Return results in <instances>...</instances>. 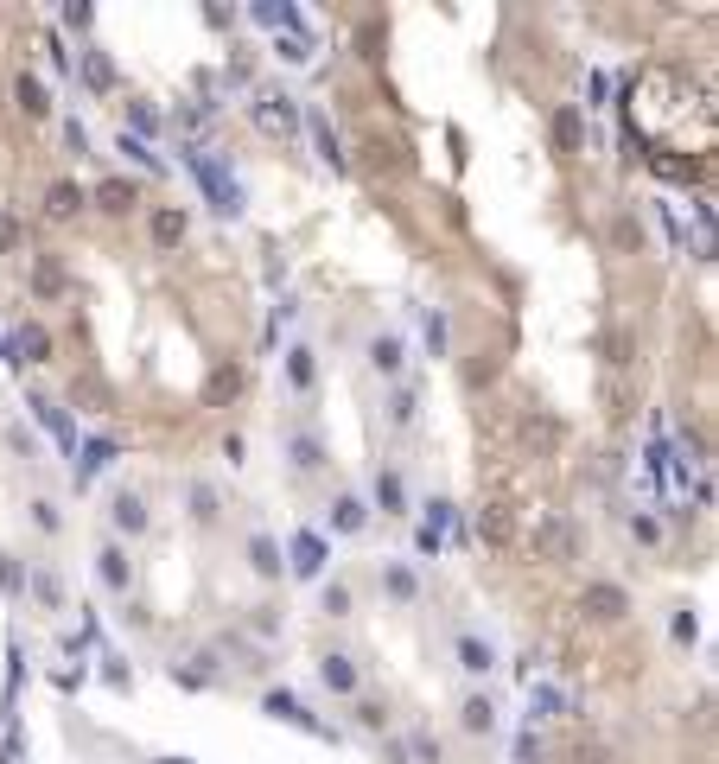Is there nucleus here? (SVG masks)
Listing matches in <instances>:
<instances>
[{"instance_id": "1", "label": "nucleus", "mask_w": 719, "mask_h": 764, "mask_svg": "<svg viewBox=\"0 0 719 764\" xmlns=\"http://www.w3.org/2000/svg\"><path fill=\"white\" fill-rule=\"evenodd\" d=\"M357 153H363V172H370L376 185H395V179H414V172H420L414 147L401 141V134H363Z\"/></svg>"}, {"instance_id": "2", "label": "nucleus", "mask_w": 719, "mask_h": 764, "mask_svg": "<svg viewBox=\"0 0 719 764\" xmlns=\"http://www.w3.org/2000/svg\"><path fill=\"white\" fill-rule=\"evenodd\" d=\"M90 211H102L109 223H128V217L147 211V185H140L134 172H109V179L90 185Z\"/></svg>"}, {"instance_id": "3", "label": "nucleus", "mask_w": 719, "mask_h": 764, "mask_svg": "<svg viewBox=\"0 0 719 764\" xmlns=\"http://www.w3.org/2000/svg\"><path fill=\"white\" fill-rule=\"evenodd\" d=\"M26 293L39 306H64L70 300V268L58 249H26Z\"/></svg>"}, {"instance_id": "4", "label": "nucleus", "mask_w": 719, "mask_h": 764, "mask_svg": "<svg viewBox=\"0 0 719 764\" xmlns=\"http://www.w3.org/2000/svg\"><path fill=\"white\" fill-rule=\"evenodd\" d=\"M261 714L280 720V726H293V733H306V739H338V726H325L293 688H261Z\"/></svg>"}, {"instance_id": "5", "label": "nucleus", "mask_w": 719, "mask_h": 764, "mask_svg": "<svg viewBox=\"0 0 719 764\" xmlns=\"http://www.w3.org/2000/svg\"><path fill=\"white\" fill-rule=\"evenodd\" d=\"M7 363L13 370H45V363H58V338H51L45 319H20L7 338Z\"/></svg>"}, {"instance_id": "6", "label": "nucleus", "mask_w": 719, "mask_h": 764, "mask_svg": "<svg viewBox=\"0 0 719 764\" xmlns=\"http://www.w3.org/2000/svg\"><path fill=\"white\" fill-rule=\"evenodd\" d=\"M7 96H13V109H20V121H32V128H45V121L58 115V102H51V83L32 71V64H20V71L7 77Z\"/></svg>"}, {"instance_id": "7", "label": "nucleus", "mask_w": 719, "mask_h": 764, "mask_svg": "<svg viewBox=\"0 0 719 764\" xmlns=\"http://www.w3.org/2000/svg\"><path fill=\"white\" fill-rule=\"evenodd\" d=\"M147 242H153V255H179L185 242H191V211L185 204H147Z\"/></svg>"}, {"instance_id": "8", "label": "nucleus", "mask_w": 719, "mask_h": 764, "mask_svg": "<svg viewBox=\"0 0 719 764\" xmlns=\"http://www.w3.org/2000/svg\"><path fill=\"white\" fill-rule=\"evenodd\" d=\"M370 516L382 510V523H401V516H414V497H408V478H401V465H376L370 478Z\"/></svg>"}, {"instance_id": "9", "label": "nucleus", "mask_w": 719, "mask_h": 764, "mask_svg": "<svg viewBox=\"0 0 719 764\" xmlns=\"http://www.w3.org/2000/svg\"><path fill=\"white\" fill-rule=\"evenodd\" d=\"M548 141H554V153H560V160H580V153H586V141H592V121H586V109H580V102H554V115H548Z\"/></svg>"}, {"instance_id": "10", "label": "nucleus", "mask_w": 719, "mask_h": 764, "mask_svg": "<svg viewBox=\"0 0 719 764\" xmlns=\"http://www.w3.org/2000/svg\"><path fill=\"white\" fill-rule=\"evenodd\" d=\"M96 586L109 599H128L134 593V554L121 548L115 535H102V542H96Z\"/></svg>"}, {"instance_id": "11", "label": "nucleus", "mask_w": 719, "mask_h": 764, "mask_svg": "<svg viewBox=\"0 0 719 764\" xmlns=\"http://www.w3.org/2000/svg\"><path fill=\"white\" fill-rule=\"evenodd\" d=\"M109 529H115V542L128 548V542H140V535L153 529V503L140 497V491H128V484H121V491L109 497Z\"/></svg>"}, {"instance_id": "12", "label": "nucleus", "mask_w": 719, "mask_h": 764, "mask_svg": "<svg viewBox=\"0 0 719 764\" xmlns=\"http://www.w3.org/2000/svg\"><path fill=\"white\" fill-rule=\"evenodd\" d=\"M300 128L312 134V147H319V166H331V172H350V147H344V134H338V121H331L319 102L300 115Z\"/></svg>"}, {"instance_id": "13", "label": "nucleus", "mask_w": 719, "mask_h": 764, "mask_svg": "<svg viewBox=\"0 0 719 764\" xmlns=\"http://www.w3.org/2000/svg\"><path fill=\"white\" fill-rule=\"evenodd\" d=\"M26 408L39 414V427H45L51 440L64 446L70 459H77V440H83V433H77V421H70V414H64V402H58V395H51V389H26Z\"/></svg>"}, {"instance_id": "14", "label": "nucleus", "mask_w": 719, "mask_h": 764, "mask_svg": "<svg viewBox=\"0 0 719 764\" xmlns=\"http://www.w3.org/2000/svg\"><path fill=\"white\" fill-rule=\"evenodd\" d=\"M580 612H586L592 624H624V618H630V593H624V580H586Z\"/></svg>"}, {"instance_id": "15", "label": "nucleus", "mask_w": 719, "mask_h": 764, "mask_svg": "<svg viewBox=\"0 0 719 764\" xmlns=\"http://www.w3.org/2000/svg\"><path fill=\"white\" fill-rule=\"evenodd\" d=\"M363 363H370L382 382H401L408 376V338L401 332H370L363 338Z\"/></svg>"}, {"instance_id": "16", "label": "nucleus", "mask_w": 719, "mask_h": 764, "mask_svg": "<svg viewBox=\"0 0 719 764\" xmlns=\"http://www.w3.org/2000/svg\"><path fill=\"white\" fill-rule=\"evenodd\" d=\"M535 554L548 567H567L573 554H580V529H573L567 516H541V523H535Z\"/></svg>"}, {"instance_id": "17", "label": "nucleus", "mask_w": 719, "mask_h": 764, "mask_svg": "<svg viewBox=\"0 0 719 764\" xmlns=\"http://www.w3.org/2000/svg\"><path fill=\"white\" fill-rule=\"evenodd\" d=\"M280 446H287V465H293V478H319L325 465H331L325 440H319L312 427H287V440H280Z\"/></svg>"}, {"instance_id": "18", "label": "nucleus", "mask_w": 719, "mask_h": 764, "mask_svg": "<svg viewBox=\"0 0 719 764\" xmlns=\"http://www.w3.org/2000/svg\"><path fill=\"white\" fill-rule=\"evenodd\" d=\"M280 376H287L293 395H319V351H312L306 338H293L287 351H280Z\"/></svg>"}, {"instance_id": "19", "label": "nucleus", "mask_w": 719, "mask_h": 764, "mask_svg": "<svg viewBox=\"0 0 719 764\" xmlns=\"http://www.w3.org/2000/svg\"><path fill=\"white\" fill-rule=\"evenodd\" d=\"M319 688H325V694H338V701L363 694V669H357V656H350V650H325V656H319Z\"/></svg>"}, {"instance_id": "20", "label": "nucleus", "mask_w": 719, "mask_h": 764, "mask_svg": "<svg viewBox=\"0 0 719 764\" xmlns=\"http://www.w3.org/2000/svg\"><path fill=\"white\" fill-rule=\"evenodd\" d=\"M90 211V185L83 179H51L45 185V223H77Z\"/></svg>"}, {"instance_id": "21", "label": "nucleus", "mask_w": 719, "mask_h": 764, "mask_svg": "<svg viewBox=\"0 0 719 764\" xmlns=\"http://www.w3.org/2000/svg\"><path fill=\"white\" fill-rule=\"evenodd\" d=\"M280 554H287V573H293V580H319L331 548H325L319 529H300V535H293V548H280Z\"/></svg>"}, {"instance_id": "22", "label": "nucleus", "mask_w": 719, "mask_h": 764, "mask_svg": "<svg viewBox=\"0 0 719 764\" xmlns=\"http://www.w3.org/2000/svg\"><path fill=\"white\" fill-rule=\"evenodd\" d=\"M452 663H459L471 682H484V675L497 669V644H490L484 631H459V637H452Z\"/></svg>"}, {"instance_id": "23", "label": "nucleus", "mask_w": 719, "mask_h": 764, "mask_svg": "<svg viewBox=\"0 0 719 764\" xmlns=\"http://www.w3.org/2000/svg\"><path fill=\"white\" fill-rule=\"evenodd\" d=\"M325 529H331V535H363V529H370V503H363L357 491H331Z\"/></svg>"}, {"instance_id": "24", "label": "nucleus", "mask_w": 719, "mask_h": 764, "mask_svg": "<svg viewBox=\"0 0 719 764\" xmlns=\"http://www.w3.org/2000/svg\"><path fill=\"white\" fill-rule=\"evenodd\" d=\"M242 395H249V363H242V357L217 363V370H210V382H204V402L223 408V402H242Z\"/></svg>"}, {"instance_id": "25", "label": "nucleus", "mask_w": 719, "mask_h": 764, "mask_svg": "<svg viewBox=\"0 0 719 764\" xmlns=\"http://www.w3.org/2000/svg\"><path fill=\"white\" fill-rule=\"evenodd\" d=\"M242 554H249V573H255V580H268V586H280V580H287V554H280V542H274L268 529H255Z\"/></svg>"}, {"instance_id": "26", "label": "nucleus", "mask_w": 719, "mask_h": 764, "mask_svg": "<svg viewBox=\"0 0 719 764\" xmlns=\"http://www.w3.org/2000/svg\"><path fill=\"white\" fill-rule=\"evenodd\" d=\"M185 516H191V529H204V535L223 523V497H217V484H210V478L185 484Z\"/></svg>"}, {"instance_id": "27", "label": "nucleus", "mask_w": 719, "mask_h": 764, "mask_svg": "<svg viewBox=\"0 0 719 764\" xmlns=\"http://www.w3.org/2000/svg\"><path fill=\"white\" fill-rule=\"evenodd\" d=\"M605 242H611V255H643V249H650V230H643V217L630 211V204H618V211H611Z\"/></svg>"}, {"instance_id": "28", "label": "nucleus", "mask_w": 719, "mask_h": 764, "mask_svg": "<svg viewBox=\"0 0 719 764\" xmlns=\"http://www.w3.org/2000/svg\"><path fill=\"white\" fill-rule=\"evenodd\" d=\"M459 733L465 739H490V733H497V701H490V688H471L459 701Z\"/></svg>"}, {"instance_id": "29", "label": "nucleus", "mask_w": 719, "mask_h": 764, "mask_svg": "<svg viewBox=\"0 0 719 764\" xmlns=\"http://www.w3.org/2000/svg\"><path fill=\"white\" fill-rule=\"evenodd\" d=\"M166 675H172L179 688L204 694V688H217V682H223V663H217V650H198V656H185V663H172Z\"/></svg>"}, {"instance_id": "30", "label": "nucleus", "mask_w": 719, "mask_h": 764, "mask_svg": "<svg viewBox=\"0 0 719 764\" xmlns=\"http://www.w3.org/2000/svg\"><path fill=\"white\" fill-rule=\"evenodd\" d=\"M376 586H382V599H389V605H414V599H420L414 561H382V567H376Z\"/></svg>"}, {"instance_id": "31", "label": "nucleus", "mask_w": 719, "mask_h": 764, "mask_svg": "<svg viewBox=\"0 0 719 764\" xmlns=\"http://www.w3.org/2000/svg\"><path fill=\"white\" fill-rule=\"evenodd\" d=\"M255 121H261L268 134H293V128H300V109H293L287 90H261V96H255Z\"/></svg>"}, {"instance_id": "32", "label": "nucleus", "mask_w": 719, "mask_h": 764, "mask_svg": "<svg viewBox=\"0 0 719 764\" xmlns=\"http://www.w3.org/2000/svg\"><path fill=\"white\" fill-rule=\"evenodd\" d=\"M382 421H389V433H414L420 427V389H414V382H395V389H389Z\"/></svg>"}, {"instance_id": "33", "label": "nucleus", "mask_w": 719, "mask_h": 764, "mask_svg": "<svg viewBox=\"0 0 719 764\" xmlns=\"http://www.w3.org/2000/svg\"><path fill=\"white\" fill-rule=\"evenodd\" d=\"M70 64H83V83H90V96H115L121 90V77H115V58L102 45H90V51H77Z\"/></svg>"}, {"instance_id": "34", "label": "nucleus", "mask_w": 719, "mask_h": 764, "mask_svg": "<svg viewBox=\"0 0 719 764\" xmlns=\"http://www.w3.org/2000/svg\"><path fill=\"white\" fill-rule=\"evenodd\" d=\"M121 134H134V141H160V134H166V121L160 115H153V102L147 96H128V102H121Z\"/></svg>"}, {"instance_id": "35", "label": "nucleus", "mask_w": 719, "mask_h": 764, "mask_svg": "<svg viewBox=\"0 0 719 764\" xmlns=\"http://www.w3.org/2000/svg\"><path fill=\"white\" fill-rule=\"evenodd\" d=\"M350 726H357V733H370V739H382L389 733V701H382V694H350Z\"/></svg>"}, {"instance_id": "36", "label": "nucleus", "mask_w": 719, "mask_h": 764, "mask_svg": "<svg viewBox=\"0 0 719 764\" xmlns=\"http://www.w3.org/2000/svg\"><path fill=\"white\" fill-rule=\"evenodd\" d=\"M115 153H121V160H128L134 172H140V179H166V160H160V153H153L147 141H134V134H115Z\"/></svg>"}, {"instance_id": "37", "label": "nucleus", "mask_w": 719, "mask_h": 764, "mask_svg": "<svg viewBox=\"0 0 719 764\" xmlns=\"http://www.w3.org/2000/svg\"><path fill=\"white\" fill-rule=\"evenodd\" d=\"M630 542H637V548H650V554H662V548H669V523H662V516L656 510H630Z\"/></svg>"}, {"instance_id": "38", "label": "nucleus", "mask_w": 719, "mask_h": 764, "mask_svg": "<svg viewBox=\"0 0 719 764\" xmlns=\"http://www.w3.org/2000/svg\"><path fill=\"white\" fill-rule=\"evenodd\" d=\"M420 338H427V357H452V319H446V306L420 312Z\"/></svg>"}, {"instance_id": "39", "label": "nucleus", "mask_w": 719, "mask_h": 764, "mask_svg": "<svg viewBox=\"0 0 719 764\" xmlns=\"http://www.w3.org/2000/svg\"><path fill=\"white\" fill-rule=\"evenodd\" d=\"M478 535L490 548H510L516 542V516H510V503H484V523H478Z\"/></svg>"}, {"instance_id": "40", "label": "nucleus", "mask_w": 719, "mask_h": 764, "mask_svg": "<svg viewBox=\"0 0 719 764\" xmlns=\"http://www.w3.org/2000/svg\"><path fill=\"white\" fill-rule=\"evenodd\" d=\"M26 593L45 605V612H64V580L51 567H26Z\"/></svg>"}, {"instance_id": "41", "label": "nucleus", "mask_w": 719, "mask_h": 764, "mask_svg": "<svg viewBox=\"0 0 719 764\" xmlns=\"http://www.w3.org/2000/svg\"><path fill=\"white\" fill-rule=\"evenodd\" d=\"M401 745H408V764H446V739H440V733H427V726L401 733Z\"/></svg>"}, {"instance_id": "42", "label": "nucleus", "mask_w": 719, "mask_h": 764, "mask_svg": "<svg viewBox=\"0 0 719 764\" xmlns=\"http://www.w3.org/2000/svg\"><path fill=\"white\" fill-rule=\"evenodd\" d=\"M0 599L26 605V561H20L13 548H0Z\"/></svg>"}, {"instance_id": "43", "label": "nucleus", "mask_w": 719, "mask_h": 764, "mask_svg": "<svg viewBox=\"0 0 719 764\" xmlns=\"http://www.w3.org/2000/svg\"><path fill=\"white\" fill-rule=\"evenodd\" d=\"M319 612H325V618H350V612H357L350 580H325V586H319Z\"/></svg>"}, {"instance_id": "44", "label": "nucleus", "mask_w": 719, "mask_h": 764, "mask_svg": "<svg viewBox=\"0 0 719 764\" xmlns=\"http://www.w3.org/2000/svg\"><path fill=\"white\" fill-rule=\"evenodd\" d=\"M7 255H26V217L0 204V262H7Z\"/></svg>"}, {"instance_id": "45", "label": "nucleus", "mask_w": 719, "mask_h": 764, "mask_svg": "<svg viewBox=\"0 0 719 764\" xmlns=\"http://www.w3.org/2000/svg\"><path fill=\"white\" fill-rule=\"evenodd\" d=\"M249 83H255V51L236 45V58L223 64V90H249Z\"/></svg>"}, {"instance_id": "46", "label": "nucleus", "mask_w": 719, "mask_h": 764, "mask_svg": "<svg viewBox=\"0 0 719 764\" xmlns=\"http://www.w3.org/2000/svg\"><path fill=\"white\" fill-rule=\"evenodd\" d=\"M26 516H32V529H39V535H64V510H58L51 497H32Z\"/></svg>"}, {"instance_id": "47", "label": "nucleus", "mask_w": 719, "mask_h": 764, "mask_svg": "<svg viewBox=\"0 0 719 764\" xmlns=\"http://www.w3.org/2000/svg\"><path fill=\"white\" fill-rule=\"evenodd\" d=\"M242 624H249V631L261 637V644H274V637H280V624H287V618H280V605H249V618H242Z\"/></svg>"}, {"instance_id": "48", "label": "nucleus", "mask_w": 719, "mask_h": 764, "mask_svg": "<svg viewBox=\"0 0 719 764\" xmlns=\"http://www.w3.org/2000/svg\"><path fill=\"white\" fill-rule=\"evenodd\" d=\"M58 134H64V153H70V160H90V147H96V141H90V128H83L77 115H64V121H58Z\"/></svg>"}, {"instance_id": "49", "label": "nucleus", "mask_w": 719, "mask_h": 764, "mask_svg": "<svg viewBox=\"0 0 719 764\" xmlns=\"http://www.w3.org/2000/svg\"><path fill=\"white\" fill-rule=\"evenodd\" d=\"M39 51H45V64H51L58 77H77V64H70V51H64L58 32H39Z\"/></svg>"}, {"instance_id": "50", "label": "nucleus", "mask_w": 719, "mask_h": 764, "mask_svg": "<svg viewBox=\"0 0 719 764\" xmlns=\"http://www.w3.org/2000/svg\"><path fill=\"white\" fill-rule=\"evenodd\" d=\"M7 446H13L26 465H39V433H32L26 421H7Z\"/></svg>"}, {"instance_id": "51", "label": "nucleus", "mask_w": 719, "mask_h": 764, "mask_svg": "<svg viewBox=\"0 0 719 764\" xmlns=\"http://www.w3.org/2000/svg\"><path fill=\"white\" fill-rule=\"evenodd\" d=\"M599 395H605L611 421H624V414H630V389H624V376H605V382H599Z\"/></svg>"}, {"instance_id": "52", "label": "nucleus", "mask_w": 719, "mask_h": 764, "mask_svg": "<svg viewBox=\"0 0 719 764\" xmlns=\"http://www.w3.org/2000/svg\"><path fill=\"white\" fill-rule=\"evenodd\" d=\"M274 58L300 71V64H312V45H300V39H287V32H280V39H274Z\"/></svg>"}, {"instance_id": "53", "label": "nucleus", "mask_w": 719, "mask_h": 764, "mask_svg": "<svg viewBox=\"0 0 719 764\" xmlns=\"http://www.w3.org/2000/svg\"><path fill=\"white\" fill-rule=\"evenodd\" d=\"M414 554H427V561H440V554H446V535L433 529V523H420V529H414Z\"/></svg>"}, {"instance_id": "54", "label": "nucleus", "mask_w": 719, "mask_h": 764, "mask_svg": "<svg viewBox=\"0 0 719 764\" xmlns=\"http://www.w3.org/2000/svg\"><path fill=\"white\" fill-rule=\"evenodd\" d=\"M669 637H675V644H681V650H688V644H694V637H700V618L688 612V605H681V612L669 618Z\"/></svg>"}, {"instance_id": "55", "label": "nucleus", "mask_w": 719, "mask_h": 764, "mask_svg": "<svg viewBox=\"0 0 719 764\" xmlns=\"http://www.w3.org/2000/svg\"><path fill=\"white\" fill-rule=\"evenodd\" d=\"M58 20H64L70 32H96V7H83V0H70V7L58 13Z\"/></svg>"}, {"instance_id": "56", "label": "nucleus", "mask_w": 719, "mask_h": 764, "mask_svg": "<svg viewBox=\"0 0 719 764\" xmlns=\"http://www.w3.org/2000/svg\"><path fill=\"white\" fill-rule=\"evenodd\" d=\"M102 682H109V688L121 694V688H134V669L121 663V656H109V663H102Z\"/></svg>"}, {"instance_id": "57", "label": "nucleus", "mask_w": 719, "mask_h": 764, "mask_svg": "<svg viewBox=\"0 0 719 764\" xmlns=\"http://www.w3.org/2000/svg\"><path fill=\"white\" fill-rule=\"evenodd\" d=\"M376 758H382V764H408V745H401V733H382V739H376Z\"/></svg>"}, {"instance_id": "58", "label": "nucleus", "mask_w": 719, "mask_h": 764, "mask_svg": "<svg viewBox=\"0 0 719 764\" xmlns=\"http://www.w3.org/2000/svg\"><path fill=\"white\" fill-rule=\"evenodd\" d=\"M0 764H20V720H7V733H0Z\"/></svg>"}, {"instance_id": "59", "label": "nucleus", "mask_w": 719, "mask_h": 764, "mask_svg": "<svg viewBox=\"0 0 719 764\" xmlns=\"http://www.w3.org/2000/svg\"><path fill=\"white\" fill-rule=\"evenodd\" d=\"M223 459H230V465H242V459H249V440H242V433L230 427V433H223Z\"/></svg>"}, {"instance_id": "60", "label": "nucleus", "mask_w": 719, "mask_h": 764, "mask_svg": "<svg viewBox=\"0 0 719 764\" xmlns=\"http://www.w3.org/2000/svg\"><path fill=\"white\" fill-rule=\"evenodd\" d=\"M83 682H90V669H83V663H77V669H58V688H64V694H77Z\"/></svg>"}, {"instance_id": "61", "label": "nucleus", "mask_w": 719, "mask_h": 764, "mask_svg": "<svg viewBox=\"0 0 719 764\" xmlns=\"http://www.w3.org/2000/svg\"><path fill=\"white\" fill-rule=\"evenodd\" d=\"M573 764H618V758H611L605 745H580V752H573Z\"/></svg>"}]
</instances>
